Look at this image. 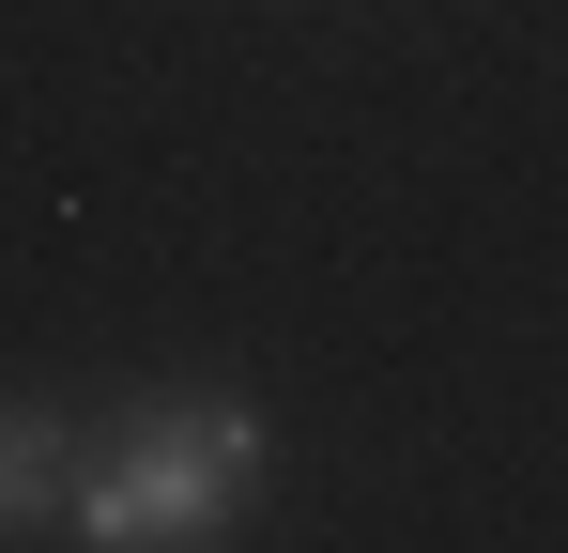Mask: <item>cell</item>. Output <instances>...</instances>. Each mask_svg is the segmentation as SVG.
<instances>
[{
  "mask_svg": "<svg viewBox=\"0 0 568 553\" xmlns=\"http://www.w3.org/2000/svg\"><path fill=\"white\" fill-rule=\"evenodd\" d=\"M246 461H262V415H246V400H170L108 476H78V539H108V553H139V539H215L231 492H246Z\"/></svg>",
  "mask_w": 568,
  "mask_h": 553,
  "instance_id": "6da1fadb",
  "label": "cell"
},
{
  "mask_svg": "<svg viewBox=\"0 0 568 553\" xmlns=\"http://www.w3.org/2000/svg\"><path fill=\"white\" fill-rule=\"evenodd\" d=\"M62 507H78V431L47 400H0V539L62 523Z\"/></svg>",
  "mask_w": 568,
  "mask_h": 553,
  "instance_id": "7a4b0ae2",
  "label": "cell"
}]
</instances>
